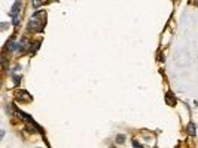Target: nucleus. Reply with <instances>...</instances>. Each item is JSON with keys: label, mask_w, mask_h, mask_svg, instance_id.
I'll return each instance as SVG.
<instances>
[{"label": "nucleus", "mask_w": 198, "mask_h": 148, "mask_svg": "<svg viewBox=\"0 0 198 148\" xmlns=\"http://www.w3.org/2000/svg\"><path fill=\"white\" fill-rule=\"evenodd\" d=\"M124 139H125V136H124V135H118V138H116V141H118L119 144H122V142H124Z\"/></svg>", "instance_id": "6e6552de"}, {"label": "nucleus", "mask_w": 198, "mask_h": 148, "mask_svg": "<svg viewBox=\"0 0 198 148\" xmlns=\"http://www.w3.org/2000/svg\"><path fill=\"white\" fill-rule=\"evenodd\" d=\"M133 145H134V147H142V145H140L137 141H133Z\"/></svg>", "instance_id": "9d476101"}, {"label": "nucleus", "mask_w": 198, "mask_h": 148, "mask_svg": "<svg viewBox=\"0 0 198 148\" xmlns=\"http://www.w3.org/2000/svg\"><path fill=\"white\" fill-rule=\"evenodd\" d=\"M43 3H46V0H33L34 8H39V6H40V5H43Z\"/></svg>", "instance_id": "423d86ee"}, {"label": "nucleus", "mask_w": 198, "mask_h": 148, "mask_svg": "<svg viewBox=\"0 0 198 148\" xmlns=\"http://www.w3.org/2000/svg\"><path fill=\"white\" fill-rule=\"evenodd\" d=\"M17 98L20 99V101H26V102H30L33 98L28 95V92L27 90H20V92H17Z\"/></svg>", "instance_id": "7ed1b4c3"}, {"label": "nucleus", "mask_w": 198, "mask_h": 148, "mask_svg": "<svg viewBox=\"0 0 198 148\" xmlns=\"http://www.w3.org/2000/svg\"><path fill=\"white\" fill-rule=\"evenodd\" d=\"M39 45H40V42H37V43H33L31 45V48H30V51H31V53H34L37 49H39Z\"/></svg>", "instance_id": "0eeeda50"}, {"label": "nucleus", "mask_w": 198, "mask_h": 148, "mask_svg": "<svg viewBox=\"0 0 198 148\" xmlns=\"http://www.w3.org/2000/svg\"><path fill=\"white\" fill-rule=\"evenodd\" d=\"M165 101H168V104H170V105H174V98L171 96V92H168V93H167Z\"/></svg>", "instance_id": "39448f33"}, {"label": "nucleus", "mask_w": 198, "mask_h": 148, "mask_svg": "<svg viewBox=\"0 0 198 148\" xmlns=\"http://www.w3.org/2000/svg\"><path fill=\"white\" fill-rule=\"evenodd\" d=\"M186 129H188V133H189L191 136H195V124H194V123H189Z\"/></svg>", "instance_id": "20e7f679"}, {"label": "nucleus", "mask_w": 198, "mask_h": 148, "mask_svg": "<svg viewBox=\"0 0 198 148\" xmlns=\"http://www.w3.org/2000/svg\"><path fill=\"white\" fill-rule=\"evenodd\" d=\"M45 27V19L39 21L37 17H33L28 22V31H42Z\"/></svg>", "instance_id": "f257e3e1"}, {"label": "nucleus", "mask_w": 198, "mask_h": 148, "mask_svg": "<svg viewBox=\"0 0 198 148\" xmlns=\"http://www.w3.org/2000/svg\"><path fill=\"white\" fill-rule=\"evenodd\" d=\"M20 9H21V0H15V3H14V6H12V11H11V15H12V18H14V24H15V25L20 24V18H18Z\"/></svg>", "instance_id": "f03ea898"}, {"label": "nucleus", "mask_w": 198, "mask_h": 148, "mask_svg": "<svg viewBox=\"0 0 198 148\" xmlns=\"http://www.w3.org/2000/svg\"><path fill=\"white\" fill-rule=\"evenodd\" d=\"M192 2H194V5H195V6H198V0H192Z\"/></svg>", "instance_id": "9b49d317"}, {"label": "nucleus", "mask_w": 198, "mask_h": 148, "mask_svg": "<svg viewBox=\"0 0 198 148\" xmlns=\"http://www.w3.org/2000/svg\"><path fill=\"white\" fill-rule=\"evenodd\" d=\"M20 80H21L20 76H14V83H15V84H20Z\"/></svg>", "instance_id": "1a4fd4ad"}]
</instances>
